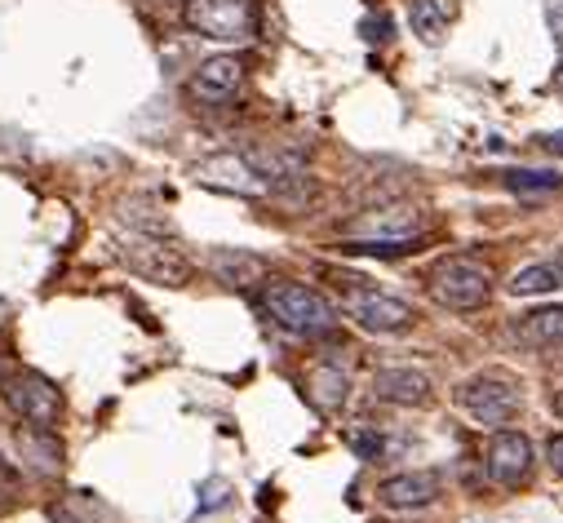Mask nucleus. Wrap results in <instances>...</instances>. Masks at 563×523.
<instances>
[{"mask_svg": "<svg viewBox=\"0 0 563 523\" xmlns=\"http://www.w3.org/2000/svg\"><path fill=\"white\" fill-rule=\"evenodd\" d=\"M262 311L271 315L275 329H285L294 337H329L338 329V311L329 307V298L298 280H266Z\"/></svg>", "mask_w": 563, "mask_h": 523, "instance_id": "nucleus-1", "label": "nucleus"}, {"mask_svg": "<svg viewBox=\"0 0 563 523\" xmlns=\"http://www.w3.org/2000/svg\"><path fill=\"white\" fill-rule=\"evenodd\" d=\"M427 289L444 311H479L493 293V271L479 257L457 253V257H444L440 267L427 276Z\"/></svg>", "mask_w": 563, "mask_h": 523, "instance_id": "nucleus-2", "label": "nucleus"}, {"mask_svg": "<svg viewBox=\"0 0 563 523\" xmlns=\"http://www.w3.org/2000/svg\"><path fill=\"white\" fill-rule=\"evenodd\" d=\"M453 404L479 426H506L519 413V381L506 372H475L453 390Z\"/></svg>", "mask_w": 563, "mask_h": 523, "instance_id": "nucleus-3", "label": "nucleus"}, {"mask_svg": "<svg viewBox=\"0 0 563 523\" xmlns=\"http://www.w3.org/2000/svg\"><path fill=\"white\" fill-rule=\"evenodd\" d=\"M342 289H346V311L351 320L364 329V333H377V337H395V333H408L412 329V307L390 298V293H377V289H364L368 280L360 276H342V271H329Z\"/></svg>", "mask_w": 563, "mask_h": 523, "instance_id": "nucleus-4", "label": "nucleus"}, {"mask_svg": "<svg viewBox=\"0 0 563 523\" xmlns=\"http://www.w3.org/2000/svg\"><path fill=\"white\" fill-rule=\"evenodd\" d=\"M183 19L196 36L222 41V45L253 41V32H257V5L253 0H187Z\"/></svg>", "mask_w": 563, "mask_h": 523, "instance_id": "nucleus-5", "label": "nucleus"}, {"mask_svg": "<svg viewBox=\"0 0 563 523\" xmlns=\"http://www.w3.org/2000/svg\"><path fill=\"white\" fill-rule=\"evenodd\" d=\"M427 213L417 204H404V200H390V204H377V209H364L355 213L351 222H342V240L346 244H377V240H417L427 231Z\"/></svg>", "mask_w": 563, "mask_h": 523, "instance_id": "nucleus-6", "label": "nucleus"}, {"mask_svg": "<svg viewBox=\"0 0 563 523\" xmlns=\"http://www.w3.org/2000/svg\"><path fill=\"white\" fill-rule=\"evenodd\" d=\"M120 257H124V267L133 276H143L152 285H165V289H183L191 280V262L178 248H169L165 240H156V235H129Z\"/></svg>", "mask_w": 563, "mask_h": 523, "instance_id": "nucleus-7", "label": "nucleus"}, {"mask_svg": "<svg viewBox=\"0 0 563 523\" xmlns=\"http://www.w3.org/2000/svg\"><path fill=\"white\" fill-rule=\"evenodd\" d=\"M0 396H5V404L27 422V426H45L54 431L58 418H63V396H58V386L32 368L23 372H10L5 386H0Z\"/></svg>", "mask_w": 563, "mask_h": 523, "instance_id": "nucleus-8", "label": "nucleus"}, {"mask_svg": "<svg viewBox=\"0 0 563 523\" xmlns=\"http://www.w3.org/2000/svg\"><path fill=\"white\" fill-rule=\"evenodd\" d=\"M244 89V63L235 54H213L191 76V98L205 107H227Z\"/></svg>", "mask_w": 563, "mask_h": 523, "instance_id": "nucleus-9", "label": "nucleus"}, {"mask_svg": "<svg viewBox=\"0 0 563 523\" xmlns=\"http://www.w3.org/2000/svg\"><path fill=\"white\" fill-rule=\"evenodd\" d=\"M532 439L519 435V431H497L493 444H488V475L493 483L501 488H523L528 475H532Z\"/></svg>", "mask_w": 563, "mask_h": 523, "instance_id": "nucleus-10", "label": "nucleus"}, {"mask_svg": "<svg viewBox=\"0 0 563 523\" xmlns=\"http://www.w3.org/2000/svg\"><path fill=\"white\" fill-rule=\"evenodd\" d=\"M373 396L399 409H427L435 400L431 377L421 368H377L373 372Z\"/></svg>", "mask_w": 563, "mask_h": 523, "instance_id": "nucleus-11", "label": "nucleus"}, {"mask_svg": "<svg viewBox=\"0 0 563 523\" xmlns=\"http://www.w3.org/2000/svg\"><path fill=\"white\" fill-rule=\"evenodd\" d=\"M440 497V475L435 470H404L377 483V501L386 510H427Z\"/></svg>", "mask_w": 563, "mask_h": 523, "instance_id": "nucleus-12", "label": "nucleus"}, {"mask_svg": "<svg viewBox=\"0 0 563 523\" xmlns=\"http://www.w3.org/2000/svg\"><path fill=\"white\" fill-rule=\"evenodd\" d=\"M209 271L218 276V285L240 289V293L266 285V276H271L266 257H257V253H249V248H218V253L209 257Z\"/></svg>", "mask_w": 563, "mask_h": 523, "instance_id": "nucleus-13", "label": "nucleus"}, {"mask_svg": "<svg viewBox=\"0 0 563 523\" xmlns=\"http://www.w3.org/2000/svg\"><path fill=\"white\" fill-rule=\"evenodd\" d=\"M244 165L262 178V187H285V182H298L302 178V156L298 152H285V147H271V143H257L244 152Z\"/></svg>", "mask_w": 563, "mask_h": 523, "instance_id": "nucleus-14", "label": "nucleus"}, {"mask_svg": "<svg viewBox=\"0 0 563 523\" xmlns=\"http://www.w3.org/2000/svg\"><path fill=\"white\" fill-rule=\"evenodd\" d=\"M515 337L532 350H563V307H537L515 320Z\"/></svg>", "mask_w": 563, "mask_h": 523, "instance_id": "nucleus-15", "label": "nucleus"}, {"mask_svg": "<svg viewBox=\"0 0 563 523\" xmlns=\"http://www.w3.org/2000/svg\"><path fill=\"white\" fill-rule=\"evenodd\" d=\"M453 19V0H408V23L412 36H421L427 45H440Z\"/></svg>", "mask_w": 563, "mask_h": 523, "instance_id": "nucleus-16", "label": "nucleus"}, {"mask_svg": "<svg viewBox=\"0 0 563 523\" xmlns=\"http://www.w3.org/2000/svg\"><path fill=\"white\" fill-rule=\"evenodd\" d=\"M346 390H351V377L338 368V364H320L311 377H307V396L316 400V409L324 413H338L346 404Z\"/></svg>", "mask_w": 563, "mask_h": 523, "instance_id": "nucleus-17", "label": "nucleus"}, {"mask_svg": "<svg viewBox=\"0 0 563 523\" xmlns=\"http://www.w3.org/2000/svg\"><path fill=\"white\" fill-rule=\"evenodd\" d=\"M19 448H23V457H27L36 470H45V475H58V470H63V444L54 439V431H45V426H23V431H19Z\"/></svg>", "mask_w": 563, "mask_h": 523, "instance_id": "nucleus-18", "label": "nucleus"}, {"mask_svg": "<svg viewBox=\"0 0 563 523\" xmlns=\"http://www.w3.org/2000/svg\"><path fill=\"white\" fill-rule=\"evenodd\" d=\"M559 285H563V262L559 257L554 262H532V267L510 276V293L515 298H541V293H550Z\"/></svg>", "mask_w": 563, "mask_h": 523, "instance_id": "nucleus-19", "label": "nucleus"}, {"mask_svg": "<svg viewBox=\"0 0 563 523\" xmlns=\"http://www.w3.org/2000/svg\"><path fill=\"white\" fill-rule=\"evenodd\" d=\"M497 178H501L506 191H519V196H550V191L563 187V178L554 169H506Z\"/></svg>", "mask_w": 563, "mask_h": 523, "instance_id": "nucleus-20", "label": "nucleus"}, {"mask_svg": "<svg viewBox=\"0 0 563 523\" xmlns=\"http://www.w3.org/2000/svg\"><path fill=\"white\" fill-rule=\"evenodd\" d=\"M14 492H19V470L5 457H0V501H10Z\"/></svg>", "mask_w": 563, "mask_h": 523, "instance_id": "nucleus-21", "label": "nucleus"}, {"mask_svg": "<svg viewBox=\"0 0 563 523\" xmlns=\"http://www.w3.org/2000/svg\"><path fill=\"white\" fill-rule=\"evenodd\" d=\"M351 448H355L360 457H368V461H373V457L382 453V435H351Z\"/></svg>", "mask_w": 563, "mask_h": 523, "instance_id": "nucleus-22", "label": "nucleus"}, {"mask_svg": "<svg viewBox=\"0 0 563 523\" xmlns=\"http://www.w3.org/2000/svg\"><path fill=\"white\" fill-rule=\"evenodd\" d=\"M545 466L563 479V435H550V444H545Z\"/></svg>", "mask_w": 563, "mask_h": 523, "instance_id": "nucleus-23", "label": "nucleus"}, {"mask_svg": "<svg viewBox=\"0 0 563 523\" xmlns=\"http://www.w3.org/2000/svg\"><path fill=\"white\" fill-rule=\"evenodd\" d=\"M545 19H550V32L563 41V0H550V5H545Z\"/></svg>", "mask_w": 563, "mask_h": 523, "instance_id": "nucleus-24", "label": "nucleus"}, {"mask_svg": "<svg viewBox=\"0 0 563 523\" xmlns=\"http://www.w3.org/2000/svg\"><path fill=\"white\" fill-rule=\"evenodd\" d=\"M537 147H541V152H550V156H563V129H554V134H541V138H537Z\"/></svg>", "mask_w": 563, "mask_h": 523, "instance_id": "nucleus-25", "label": "nucleus"}, {"mask_svg": "<svg viewBox=\"0 0 563 523\" xmlns=\"http://www.w3.org/2000/svg\"><path fill=\"white\" fill-rule=\"evenodd\" d=\"M222 492H227V483H222V479H213V483L205 488V510H213V505H222V501H227Z\"/></svg>", "mask_w": 563, "mask_h": 523, "instance_id": "nucleus-26", "label": "nucleus"}, {"mask_svg": "<svg viewBox=\"0 0 563 523\" xmlns=\"http://www.w3.org/2000/svg\"><path fill=\"white\" fill-rule=\"evenodd\" d=\"M554 93L563 98V58H559V67H554Z\"/></svg>", "mask_w": 563, "mask_h": 523, "instance_id": "nucleus-27", "label": "nucleus"}, {"mask_svg": "<svg viewBox=\"0 0 563 523\" xmlns=\"http://www.w3.org/2000/svg\"><path fill=\"white\" fill-rule=\"evenodd\" d=\"M550 409H554V413H559V418H563V390H559V396H554V400H550Z\"/></svg>", "mask_w": 563, "mask_h": 523, "instance_id": "nucleus-28", "label": "nucleus"}, {"mask_svg": "<svg viewBox=\"0 0 563 523\" xmlns=\"http://www.w3.org/2000/svg\"><path fill=\"white\" fill-rule=\"evenodd\" d=\"M5 377H10V364H5V359H0V386H5Z\"/></svg>", "mask_w": 563, "mask_h": 523, "instance_id": "nucleus-29", "label": "nucleus"}]
</instances>
